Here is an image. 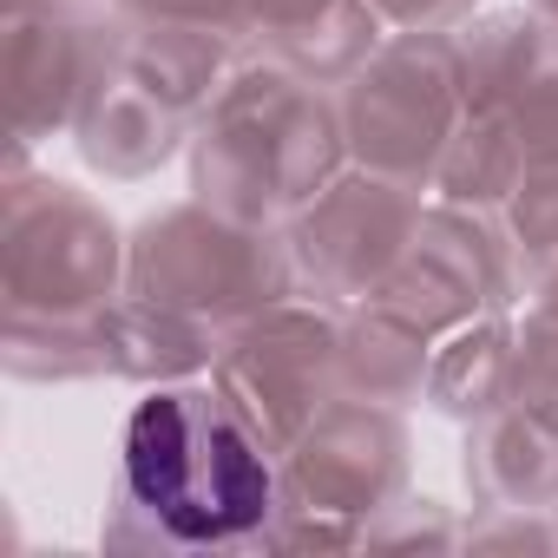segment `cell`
<instances>
[{"mask_svg":"<svg viewBox=\"0 0 558 558\" xmlns=\"http://www.w3.org/2000/svg\"><path fill=\"white\" fill-rule=\"evenodd\" d=\"M125 480L178 538H230L269 512V466L197 395H151L125 427Z\"/></svg>","mask_w":558,"mask_h":558,"instance_id":"cell-1","label":"cell"}]
</instances>
